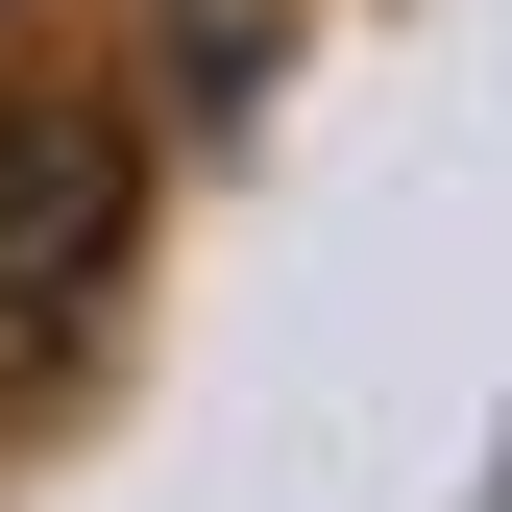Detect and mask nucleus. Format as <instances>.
<instances>
[{
  "label": "nucleus",
  "instance_id": "obj_1",
  "mask_svg": "<svg viewBox=\"0 0 512 512\" xmlns=\"http://www.w3.org/2000/svg\"><path fill=\"white\" fill-rule=\"evenodd\" d=\"M98 269H122V122L0 74V342H25V317H74Z\"/></svg>",
  "mask_w": 512,
  "mask_h": 512
}]
</instances>
